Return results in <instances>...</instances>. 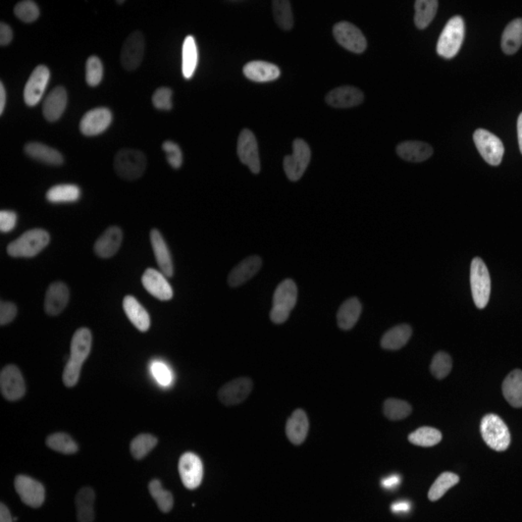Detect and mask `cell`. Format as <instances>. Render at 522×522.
<instances>
[{
	"label": "cell",
	"instance_id": "cell-1",
	"mask_svg": "<svg viewBox=\"0 0 522 522\" xmlns=\"http://www.w3.org/2000/svg\"><path fill=\"white\" fill-rule=\"evenodd\" d=\"M92 347V334L87 328L75 331L70 341V354L63 373V385L67 388L75 387L79 382L82 366L86 361Z\"/></svg>",
	"mask_w": 522,
	"mask_h": 522
},
{
	"label": "cell",
	"instance_id": "cell-2",
	"mask_svg": "<svg viewBox=\"0 0 522 522\" xmlns=\"http://www.w3.org/2000/svg\"><path fill=\"white\" fill-rule=\"evenodd\" d=\"M50 242V235L43 229H32L9 244L6 251L11 257L31 258L41 252Z\"/></svg>",
	"mask_w": 522,
	"mask_h": 522
},
{
	"label": "cell",
	"instance_id": "cell-3",
	"mask_svg": "<svg viewBox=\"0 0 522 522\" xmlns=\"http://www.w3.org/2000/svg\"><path fill=\"white\" fill-rule=\"evenodd\" d=\"M298 289L295 282L284 279L275 291L272 307L270 310V321L276 324H284L289 319L291 311L297 303Z\"/></svg>",
	"mask_w": 522,
	"mask_h": 522
},
{
	"label": "cell",
	"instance_id": "cell-4",
	"mask_svg": "<svg viewBox=\"0 0 522 522\" xmlns=\"http://www.w3.org/2000/svg\"><path fill=\"white\" fill-rule=\"evenodd\" d=\"M147 166V156L140 150L124 148L115 154L114 169L117 175L124 180L135 181L142 177Z\"/></svg>",
	"mask_w": 522,
	"mask_h": 522
},
{
	"label": "cell",
	"instance_id": "cell-5",
	"mask_svg": "<svg viewBox=\"0 0 522 522\" xmlns=\"http://www.w3.org/2000/svg\"><path fill=\"white\" fill-rule=\"evenodd\" d=\"M481 434L484 443L497 452L506 451L511 442L509 430L502 418L496 415H486L481 422Z\"/></svg>",
	"mask_w": 522,
	"mask_h": 522
},
{
	"label": "cell",
	"instance_id": "cell-6",
	"mask_svg": "<svg viewBox=\"0 0 522 522\" xmlns=\"http://www.w3.org/2000/svg\"><path fill=\"white\" fill-rule=\"evenodd\" d=\"M470 288L474 304L479 309H484L490 300L491 283L490 272L481 258L476 257L472 261Z\"/></svg>",
	"mask_w": 522,
	"mask_h": 522
},
{
	"label": "cell",
	"instance_id": "cell-7",
	"mask_svg": "<svg viewBox=\"0 0 522 522\" xmlns=\"http://www.w3.org/2000/svg\"><path fill=\"white\" fill-rule=\"evenodd\" d=\"M465 35V23L461 16H454L447 22L440 35L437 51L445 58H452L459 51Z\"/></svg>",
	"mask_w": 522,
	"mask_h": 522
},
{
	"label": "cell",
	"instance_id": "cell-8",
	"mask_svg": "<svg viewBox=\"0 0 522 522\" xmlns=\"http://www.w3.org/2000/svg\"><path fill=\"white\" fill-rule=\"evenodd\" d=\"M311 159V150L307 141L296 138L293 141V154L284 157V174L292 182L300 180L304 175L308 164Z\"/></svg>",
	"mask_w": 522,
	"mask_h": 522
},
{
	"label": "cell",
	"instance_id": "cell-9",
	"mask_svg": "<svg viewBox=\"0 0 522 522\" xmlns=\"http://www.w3.org/2000/svg\"><path fill=\"white\" fill-rule=\"evenodd\" d=\"M474 144L484 161L491 166H499L505 147L501 139L486 129H476L474 133Z\"/></svg>",
	"mask_w": 522,
	"mask_h": 522
},
{
	"label": "cell",
	"instance_id": "cell-10",
	"mask_svg": "<svg viewBox=\"0 0 522 522\" xmlns=\"http://www.w3.org/2000/svg\"><path fill=\"white\" fill-rule=\"evenodd\" d=\"M333 34L338 43L351 53H363L368 47V40L361 30L347 21L335 23Z\"/></svg>",
	"mask_w": 522,
	"mask_h": 522
},
{
	"label": "cell",
	"instance_id": "cell-11",
	"mask_svg": "<svg viewBox=\"0 0 522 522\" xmlns=\"http://www.w3.org/2000/svg\"><path fill=\"white\" fill-rule=\"evenodd\" d=\"M0 389L4 398L9 402L18 401L25 396V380L18 366L14 364L4 366L0 373Z\"/></svg>",
	"mask_w": 522,
	"mask_h": 522
},
{
	"label": "cell",
	"instance_id": "cell-12",
	"mask_svg": "<svg viewBox=\"0 0 522 522\" xmlns=\"http://www.w3.org/2000/svg\"><path fill=\"white\" fill-rule=\"evenodd\" d=\"M14 486L23 504L34 508V509L43 505L46 501V489L43 484L39 483L36 479L20 474L16 476Z\"/></svg>",
	"mask_w": 522,
	"mask_h": 522
},
{
	"label": "cell",
	"instance_id": "cell-13",
	"mask_svg": "<svg viewBox=\"0 0 522 522\" xmlns=\"http://www.w3.org/2000/svg\"><path fill=\"white\" fill-rule=\"evenodd\" d=\"M179 474L181 481L188 490H195L201 484L203 479V464L196 454H183L179 460Z\"/></svg>",
	"mask_w": 522,
	"mask_h": 522
},
{
	"label": "cell",
	"instance_id": "cell-14",
	"mask_svg": "<svg viewBox=\"0 0 522 522\" xmlns=\"http://www.w3.org/2000/svg\"><path fill=\"white\" fill-rule=\"evenodd\" d=\"M253 389V382L251 378H235L220 388L218 393V400L225 406H235L245 401Z\"/></svg>",
	"mask_w": 522,
	"mask_h": 522
},
{
	"label": "cell",
	"instance_id": "cell-15",
	"mask_svg": "<svg viewBox=\"0 0 522 522\" xmlns=\"http://www.w3.org/2000/svg\"><path fill=\"white\" fill-rule=\"evenodd\" d=\"M237 154L242 164H246L253 174L260 173V159L257 140L253 132L249 129H243L240 133Z\"/></svg>",
	"mask_w": 522,
	"mask_h": 522
},
{
	"label": "cell",
	"instance_id": "cell-16",
	"mask_svg": "<svg viewBox=\"0 0 522 522\" xmlns=\"http://www.w3.org/2000/svg\"><path fill=\"white\" fill-rule=\"evenodd\" d=\"M50 79V70L44 65L35 68L23 89V100L29 107H35L41 100Z\"/></svg>",
	"mask_w": 522,
	"mask_h": 522
},
{
	"label": "cell",
	"instance_id": "cell-17",
	"mask_svg": "<svg viewBox=\"0 0 522 522\" xmlns=\"http://www.w3.org/2000/svg\"><path fill=\"white\" fill-rule=\"evenodd\" d=\"M145 40L142 32L135 31L124 40L121 51L122 65L127 70L137 69L144 55Z\"/></svg>",
	"mask_w": 522,
	"mask_h": 522
},
{
	"label": "cell",
	"instance_id": "cell-18",
	"mask_svg": "<svg viewBox=\"0 0 522 522\" xmlns=\"http://www.w3.org/2000/svg\"><path fill=\"white\" fill-rule=\"evenodd\" d=\"M112 121L110 108L96 107L89 110L80 122V131L85 136H95L108 128Z\"/></svg>",
	"mask_w": 522,
	"mask_h": 522
},
{
	"label": "cell",
	"instance_id": "cell-19",
	"mask_svg": "<svg viewBox=\"0 0 522 522\" xmlns=\"http://www.w3.org/2000/svg\"><path fill=\"white\" fill-rule=\"evenodd\" d=\"M364 100V94L357 87L346 86L337 87L331 89L326 95V102L331 107L348 108L361 105Z\"/></svg>",
	"mask_w": 522,
	"mask_h": 522
},
{
	"label": "cell",
	"instance_id": "cell-20",
	"mask_svg": "<svg viewBox=\"0 0 522 522\" xmlns=\"http://www.w3.org/2000/svg\"><path fill=\"white\" fill-rule=\"evenodd\" d=\"M70 300V290L63 282H54L49 284L44 300V311L49 316L62 314Z\"/></svg>",
	"mask_w": 522,
	"mask_h": 522
},
{
	"label": "cell",
	"instance_id": "cell-21",
	"mask_svg": "<svg viewBox=\"0 0 522 522\" xmlns=\"http://www.w3.org/2000/svg\"><path fill=\"white\" fill-rule=\"evenodd\" d=\"M142 284L150 295L159 300H171L174 296L173 288L169 284L166 277L154 269H147L142 276Z\"/></svg>",
	"mask_w": 522,
	"mask_h": 522
},
{
	"label": "cell",
	"instance_id": "cell-22",
	"mask_svg": "<svg viewBox=\"0 0 522 522\" xmlns=\"http://www.w3.org/2000/svg\"><path fill=\"white\" fill-rule=\"evenodd\" d=\"M123 242V230L117 225L107 228L94 244V253L100 258H110L117 254Z\"/></svg>",
	"mask_w": 522,
	"mask_h": 522
},
{
	"label": "cell",
	"instance_id": "cell-23",
	"mask_svg": "<svg viewBox=\"0 0 522 522\" xmlns=\"http://www.w3.org/2000/svg\"><path fill=\"white\" fill-rule=\"evenodd\" d=\"M262 265V260L258 255L249 256L238 263L228 276V284L232 288H237L252 279Z\"/></svg>",
	"mask_w": 522,
	"mask_h": 522
},
{
	"label": "cell",
	"instance_id": "cell-24",
	"mask_svg": "<svg viewBox=\"0 0 522 522\" xmlns=\"http://www.w3.org/2000/svg\"><path fill=\"white\" fill-rule=\"evenodd\" d=\"M150 242L154 249L155 260L157 265L161 269L162 274L166 277L174 276V265L171 260V252L166 240L162 237L161 233L157 229H152L150 232Z\"/></svg>",
	"mask_w": 522,
	"mask_h": 522
},
{
	"label": "cell",
	"instance_id": "cell-25",
	"mask_svg": "<svg viewBox=\"0 0 522 522\" xmlns=\"http://www.w3.org/2000/svg\"><path fill=\"white\" fill-rule=\"evenodd\" d=\"M67 102V90L63 86L55 87L46 96L43 105H42L44 117L50 123L58 121L65 112Z\"/></svg>",
	"mask_w": 522,
	"mask_h": 522
},
{
	"label": "cell",
	"instance_id": "cell-26",
	"mask_svg": "<svg viewBox=\"0 0 522 522\" xmlns=\"http://www.w3.org/2000/svg\"><path fill=\"white\" fill-rule=\"evenodd\" d=\"M309 430L307 413L302 409L294 411L286 423V436L295 446L304 443Z\"/></svg>",
	"mask_w": 522,
	"mask_h": 522
},
{
	"label": "cell",
	"instance_id": "cell-27",
	"mask_svg": "<svg viewBox=\"0 0 522 522\" xmlns=\"http://www.w3.org/2000/svg\"><path fill=\"white\" fill-rule=\"evenodd\" d=\"M243 73L248 79L265 83L277 79L281 75V70L275 63L265 60H251L244 65Z\"/></svg>",
	"mask_w": 522,
	"mask_h": 522
},
{
	"label": "cell",
	"instance_id": "cell-28",
	"mask_svg": "<svg viewBox=\"0 0 522 522\" xmlns=\"http://www.w3.org/2000/svg\"><path fill=\"white\" fill-rule=\"evenodd\" d=\"M397 154L402 159L411 162H422L429 159L434 154L432 145L422 141H404L397 145Z\"/></svg>",
	"mask_w": 522,
	"mask_h": 522
},
{
	"label": "cell",
	"instance_id": "cell-29",
	"mask_svg": "<svg viewBox=\"0 0 522 522\" xmlns=\"http://www.w3.org/2000/svg\"><path fill=\"white\" fill-rule=\"evenodd\" d=\"M124 314L137 330L147 331L150 328V316L147 310L133 296H126L123 301Z\"/></svg>",
	"mask_w": 522,
	"mask_h": 522
},
{
	"label": "cell",
	"instance_id": "cell-30",
	"mask_svg": "<svg viewBox=\"0 0 522 522\" xmlns=\"http://www.w3.org/2000/svg\"><path fill=\"white\" fill-rule=\"evenodd\" d=\"M23 151L35 159V161L43 162V164H49V166H62L63 164V156L58 150L43 143L29 142L23 147Z\"/></svg>",
	"mask_w": 522,
	"mask_h": 522
},
{
	"label": "cell",
	"instance_id": "cell-31",
	"mask_svg": "<svg viewBox=\"0 0 522 522\" xmlns=\"http://www.w3.org/2000/svg\"><path fill=\"white\" fill-rule=\"evenodd\" d=\"M362 311V305L358 298L352 297L343 302L339 308L337 324L343 331L351 330L358 321Z\"/></svg>",
	"mask_w": 522,
	"mask_h": 522
},
{
	"label": "cell",
	"instance_id": "cell-32",
	"mask_svg": "<svg viewBox=\"0 0 522 522\" xmlns=\"http://www.w3.org/2000/svg\"><path fill=\"white\" fill-rule=\"evenodd\" d=\"M503 396L514 408L522 406V371L514 369L505 378L502 384Z\"/></svg>",
	"mask_w": 522,
	"mask_h": 522
},
{
	"label": "cell",
	"instance_id": "cell-33",
	"mask_svg": "<svg viewBox=\"0 0 522 522\" xmlns=\"http://www.w3.org/2000/svg\"><path fill=\"white\" fill-rule=\"evenodd\" d=\"M94 502H95V493L92 488H82L78 491L76 498H75L78 521H94L95 519Z\"/></svg>",
	"mask_w": 522,
	"mask_h": 522
},
{
	"label": "cell",
	"instance_id": "cell-34",
	"mask_svg": "<svg viewBox=\"0 0 522 522\" xmlns=\"http://www.w3.org/2000/svg\"><path fill=\"white\" fill-rule=\"evenodd\" d=\"M412 335V329L409 324H403L394 326L387 331L380 340V346L385 350L401 349L408 344L409 339Z\"/></svg>",
	"mask_w": 522,
	"mask_h": 522
},
{
	"label": "cell",
	"instance_id": "cell-35",
	"mask_svg": "<svg viewBox=\"0 0 522 522\" xmlns=\"http://www.w3.org/2000/svg\"><path fill=\"white\" fill-rule=\"evenodd\" d=\"M521 41L522 20L521 18H517L508 23L503 31L502 39H501L503 53L506 54L517 53V50L521 48Z\"/></svg>",
	"mask_w": 522,
	"mask_h": 522
},
{
	"label": "cell",
	"instance_id": "cell-36",
	"mask_svg": "<svg viewBox=\"0 0 522 522\" xmlns=\"http://www.w3.org/2000/svg\"><path fill=\"white\" fill-rule=\"evenodd\" d=\"M438 6L437 0H416L415 23L418 29H425L430 25L438 11Z\"/></svg>",
	"mask_w": 522,
	"mask_h": 522
},
{
	"label": "cell",
	"instance_id": "cell-37",
	"mask_svg": "<svg viewBox=\"0 0 522 522\" xmlns=\"http://www.w3.org/2000/svg\"><path fill=\"white\" fill-rule=\"evenodd\" d=\"M198 62V51L194 37L189 35L186 37L183 44L182 72L186 79H190L196 70Z\"/></svg>",
	"mask_w": 522,
	"mask_h": 522
},
{
	"label": "cell",
	"instance_id": "cell-38",
	"mask_svg": "<svg viewBox=\"0 0 522 522\" xmlns=\"http://www.w3.org/2000/svg\"><path fill=\"white\" fill-rule=\"evenodd\" d=\"M81 196V190L77 185L62 184L51 187L46 192V199L53 203L75 202Z\"/></svg>",
	"mask_w": 522,
	"mask_h": 522
},
{
	"label": "cell",
	"instance_id": "cell-39",
	"mask_svg": "<svg viewBox=\"0 0 522 522\" xmlns=\"http://www.w3.org/2000/svg\"><path fill=\"white\" fill-rule=\"evenodd\" d=\"M459 481L460 479L457 474H453V472H443L430 486L429 494H427L429 500L432 502H436V501L441 499L447 491L455 486L456 484H459Z\"/></svg>",
	"mask_w": 522,
	"mask_h": 522
},
{
	"label": "cell",
	"instance_id": "cell-40",
	"mask_svg": "<svg viewBox=\"0 0 522 522\" xmlns=\"http://www.w3.org/2000/svg\"><path fill=\"white\" fill-rule=\"evenodd\" d=\"M46 444L51 450L65 454V455H72L79 451V446L77 445L76 442L65 432H55V434L50 435L47 437Z\"/></svg>",
	"mask_w": 522,
	"mask_h": 522
},
{
	"label": "cell",
	"instance_id": "cell-41",
	"mask_svg": "<svg viewBox=\"0 0 522 522\" xmlns=\"http://www.w3.org/2000/svg\"><path fill=\"white\" fill-rule=\"evenodd\" d=\"M442 439H443L442 432L430 427H420L408 436V441L411 444L423 448L438 445Z\"/></svg>",
	"mask_w": 522,
	"mask_h": 522
},
{
	"label": "cell",
	"instance_id": "cell-42",
	"mask_svg": "<svg viewBox=\"0 0 522 522\" xmlns=\"http://www.w3.org/2000/svg\"><path fill=\"white\" fill-rule=\"evenodd\" d=\"M272 15L275 22L281 29L289 31L294 26L292 8L289 0H274L272 1Z\"/></svg>",
	"mask_w": 522,
	"mask_h": 522
},
{
	"label": "cell",
	"instance_id": "cell-43",
	"mask_svg": "<svg viewBox=\"0 0 522 522\" xmlns=\"http://www.w3.org/2000/svg\"><path fill=\"white\" fill-rule=\"evenodd\" d=\"M159 440L150 434L138 435L130 444V452L134 459L142 460L154 450Z\"/></svg>",
	"mask_w": 522,
	"mask_h": 522
},
{
	"label": "cell",
	"instance_id": "cell-44",
	"mask_svg": "<svg viewBox=\"0 0 522 522\" xmlns=\"http://www.w3.org/2000/svg\"><path fill=\"white\" fill-rule=\"evenodd\" d=\"M150 495L156 502L157 507L162 513H169L174 507V497L171 491L164 490L161 481L154 479L148 484Z\"/></svg>",
	"mask_w": 522,
	"mask_h": 522
},
{
	"label": "cell",
	"instance_id": "cell-45",
	"mask_svg": "<svg viewBox=\"0 0 522 522\" xmlns=\"http://www.w3.org/2000/svg\"><path fill=\"white\" fill-rule=\"evenodd\" d=\"M383 411L388 420L397 422L408 417L412 412V408L408 402L403 400L390 398L385 400Z\"/></svg>",
	"mask_w": 522,
	"mask_h": 522
},
{
	"label": "cell",
	"instance_id": "cell-46",
	"mask_svg": "<svg viewBox=\"0 0 522 522\" xmlns=\"http://www.w3.org/2000/svg\"><path fill=\"white\" fill-rule=\"evenodd\" d=\"M452 358L450 355L444 351H440L435 355L430 363V369L432 375L438 380H443L452 371Z\"/></svg>",
	"mask_w": 522,
	"mask_h": 522
},
{
	"label": "cell",
	"instance_id": "cell-47",
	"mask_svg": "<svg viewBox=\"0 0 522 522\" xmlns=\"http://www.w3.org/2000/svg\"><path fill=\"white\" fill-rule=\"evenodd\" d=\"M16 18L25 23H32L38 18L40 11L36 2L32 0H23L18 2L14 9Z\"/></svg>",
	"mask_w": 522,
	"mask_h": 522
},
{
	"label": "cell",
	"instance_id": "cell-48",
	"mask_svg": "<svg viewBox=\"0 0 522 522\" xmlns=\"http://www.w3.org/2000/svg\"><path fill=\"white\" fill-rule=\"evenodd\" d=\"M103 65L96 55L89 56L86 62V82L89 86H97L102 80Z\"/></svg>",
	"mask_w": 522,
	"mask_h": 522
},
{
	"label": "cell",
	"instance_id": "cell-49",
	"mask_svg": "<svg viewBox=\"0 0 522 522\" xmlns=\"http://www.w3.org/2000/svg\"><path fill=\"white\" fill-rule=\"evenodd\" d=\"M162 150L166 154V161L173 169L182 166L183 154L180 147L174 141L166 140L162 143Z\"/></svg>",
	"mask_w": 522,
	"mask_h": 522
},
{
	"label": "cell",
	"instance_id": "cell-50",
	"mask_svg": "<svg viewBox=\"0 0 522 522\" xmlns=\"http://www.w3.org/2000/svg\"><path fill=\"white\" fill-rule=\"evenodd\" d=\"M150 369H151L152 375H154L157 384L162 385V387L171 385V382H173V373H171L169 366H166L164 362L154 361L150 366Z\"/></svg>",
	"mask_w": 522,
	"mask_h": 522
},
{
	"label": "cell",
	"instance_id": "cell-51",
	"mask_svg": "<svg viewBox=\"0 0 522 522\" xmlns=\"http://www.w3.org/2000/svg\"><path fill=\"white\" fill-rule=\"evenodd\" d=\"M171 96H173V89L169 87H159L152 95V103L154 107L161 110H171L173 107Z\"/></svg>",
	"mask_w": 522,
	"mask_h": 522
},
{
	"label": "cell",
	"instance_id": "cell-52",
	"mask_svg": "<svg viewBox=\"0 0 522 522\" xmlns=\"http://www.w3.org/2000/svg\"><path fill=\"white\" fill-rule=\"evenodd\" d=\"M18 314V307L15 303L0 301V324L6 326L15 319Z\"/></svg>",
	"mask_w": 522,
	"mask_h": 522
},
{
	"label": "cell",
	"instance_id": "cell-53",
	"mask_svg": "<svg viewBox=\"0 0 522 522\" xmlns=\"http://www.w3.org/2000/svg\"><path fill=\"white\" fill-rule=\"evenodd\" d=\"M16 213L15 211H0V230L2 233L11 232L16 225Z\"/></svg>",
	"mask_w": 522,
	"mask_h": 522
},
{
	"label": "cell",
	"instance_id": "cell-54",
	"mask_svg": "<svg viewBox=\"0 0 522 522\" xmlns=\"http://www.w3.org/2000/svg\"><path fill=\"white\" fill-rule=\"evenodd\" d=\"M13 39V30L8 23H0V46H8Z\"/></svg>",
	"mask_w": 522,
	"mask_h": 522
},
{
	"label": "cell",
	"instance_id": "cell-55",
	"mask_svg": "<svg viewBox=\"0 0 522 522\" xmlns=\"http://www.w3.org/2000/svg\"><path fill=\"white\" fill-rule=\"evenodd\" d=\"M0 521L1 522H11L14 521V518H11V512L8 509V507L0 503Z\"/></svg>",
	"mask_w": 522,
	"mask_h": 522
},
{
	"label": "cell",
	"instance_id": "cell-56",
	"mask_svg": "<svg viewBox=\"0 0 522 522\" xmlns=\"http://www.w3.org/2000/svg\"><path fill=\"white\" fill-rule=\"evenodd\" d=\"M6 92L4 85L2 82H0V114H2L4 112V107H6Z\"/></svg>",
	"mask_w": 522,
	"mask_h": 522
},
{
	"label": "cell",
	"instance_id": "cell-57",
	"mask_svg": "<svg viewBox=\"0 0 522 522\" xmlns=\"http://www.w3.org/2000/svg\"><path fill=\"white\" fill-rule=\"evenodd\" d=\"M522 114H519L517 119V137H518L519 149L522 151Z\"/></svg>",
	"mask_w": 522,
	"mask_h": 522
},
{
	"label": "cell",
	"instance_id": "cell-58",
	"mask_svg": "<svg viewBox=\"0 0 522 522\" xmlns=\"http://www.w3.org/2000/svg\"><path fill=\"white\" fill-rule=\"evenodd\" d=\"M398 483H399V477L393 476L383 481V486H387V488H392V486H394V484H397Z\"/></svg>",
	"mask_w": 522,
	"mask_h": 522
},
{
	"label": "cell",
	"instance_id": "cell-59",
	"mask_svg": "<svg viewBox=\"0 0 522 522\" xmlns=\"http://www.w3.org/2000/svg\"><path fill=\"white\" fill-rule=\"evenodd\" d=\"M393 509H394L395 511H400V510H408V509H409V506H408V504L395 505V506L393 507Z\"/></svg>",
	"mask_w": 522,
	"mask_h": 522
}]
</instances>
